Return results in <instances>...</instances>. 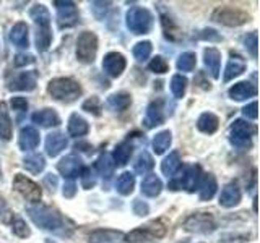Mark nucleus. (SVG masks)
Returning a JSON list of instances; mask_svg holds the SVG:
<instances>
[{"label":"nucleus","mask_w":260,"mask_h":243,"mask_svg":"<svg viewBox=\"0 0 260 243\" xmlns=\"http://www.w3.org/2000/svg\"><path fill=\"white\" fill-rule=\"evenodd\" d=\"M26 213L29 219L35 222L39 229H44L49 232H54L62 237H70L75 225L67 217H63L55 208L46 206V205H32L26 208Z\"/></svg>","instance_id":"nucleus-1"},{"label":"nucleus","mask_w":260,"mask_h":243,"mask_svg":"<svg viewBox=\"0 0 260 243\" xmlns=\"http://www.w3.org/2000/svg\"><path fill=\"white\" fill-rule=\"evenodd\" d=\"M29 16L36 26V49L39 52H46L52 44L51 13L43 4H36L29 10Z\"/></svg>","instance_id":"nucleus-2"},{"label":"nucleus","mask_w":260,"mask_h":243,"mask_svg":"<svg viewBox=\"0 0 260 243\" xmlns=\"http://www.w3.org/2000/svg\"><path fill=\"white\" fill-rule=\"evenodd\" d=\"M47 93L52 99L63 102V104H70L75 102L78 97L83 93L78 81L73 78H54L49 81L47 85Z\"/></svg>","instance_id":"nucleus-3"},{"label":"nucleus","mask_w":260,"mask_h":243,"mask_svg":"<svg viewBox=\"0 0 260 243\" xmlns=\"http://www.w3.org/2000/svg\"><path fill=\"white\" fill-rule=\"evenodd\" d=\"M125 24L134 34H148L153 28V15L143 7H132L125 13Z\"/></svg>","instance_id":"nucleus-4"},{"label":"nucleus","mask_w":260,"mask_h":243,"mask_svg":"<svg viewBox=\"0 0 260 243\" xmlns=\"http://www.w3.org/2000/svg\"><path fill=\"white\" fill-rule=\"evenodd\" d=\"M255 127L249 124V122L238 118L233 122L230 127V143L234 148L239 149H249L252 146V136L255 135Z\"/></svg>","instance_id":"nucleus-5"},{"label":"nucleus","mask_w":260,"mask_h":243,"mask_svg":"<svg viewBox=\"0 0 260 243\" xmlns=\"http://www.w3.org/2000/svg\"><path fill=\"white\" fill-rule=\"evenodd\" d=\"M211 20L218 24H223V26L236 28V26H241L244 23H247L250 20V15L247 12L241 10V8L223 5V7L215 8V12L211 13Z\"/></svg>","instance_id":"nucleus-6"},{"label":"nucleus","mask_w":260,"mask_h":243,"mask_svg":"<svg viewBox=\"0 0 260 243\" xmlns=\"http://www.w3.org/2000/svg\"><path fill=\"white\" fill-rule=\"evenodd\" d=\"M166 235V227L161 221H151L146 225L138 227V229L124 235V241L127 243H145L153 238H162Z\"/></svg>","instance_id":"nucleus-7"},{"label":"nucleus","mask_w":260,"mask_h":243,"mask_svg":"<svg viewBox=\"0 0 260 243\" xmlns=\"http://www.w3.org/2000/svg\"><path fill=\"white\" fill-rule=\"evenodd\" d=\"M98 54V36L93 31H83L77 39V59L81 63H93Z\"/></svg>","instance_id":"nucleus-8"},{"label":"nucleus","mask_w":260,"mask_h":243,"mask_svg":"<svg viewBox=\"0 0 260 243\" xmlns=\"http://www.w3.org/2000/svg\"><path fill=\"white\" fill-rule=\"evenodd\" d=\"M182 227H184V230L190 233L207 235L216 229V221L213 214H210V213H193L185 219Z\"/></svg>","instance_id":"nucleus-9"},{"label":"nucleus","mask_w":260,"mask_h":243,"mask_svg":"<svg viewBox=\"0 0 260 243\" xmlns=\"http://www.w3.org/2000/svg\"><path fill=\"white\" fill-rule=\"evenodd\" d=\"M13 190L21 194V196L32 202V205H38V202L41 201V196H43V191H41V186L32 182L31 178H28L26 175L23 174H16L15 178H13Z\"/></svg>","instance_id":"nucleus-10"},{"label":"nucleus","mask_w":260,"mask_h":243,"mask_svg":"<svg viewBox=\"0 0 260 243\" xmlns=\"http://www.w3.org/2000/svg\"><path fill=\"white\" fill-rule=\"evenodd\" d=\"M54 5L57 10V23H59L60 29L72 28L78 23L80 12L75 2H70V0H55Z\"/></svg>","instance_id":"nucleus-11"},{"label":"nucleus","mask_w":260,"mask_h":243,"mask_svg":"<svg viewBox=\"0 0 260 243\" xmlns=\"http://www.w3.org/2000/svg\"><path fill=\"white\" fill-rule=\"evenodd\" d=\"M202 167L193 164V166H189L185 169V172L182 175V178H179V180H173L169 183V190H185L189 193H193L195 190H199L200 186V182H202Z\"/></svg>","instance_id":"nucleus-12"},{"label":"nucleus","mask_w":260,"mask_h":243,"mask_svg":"<svg viewBox=\"0 0 260 243\" xmlns=\"http://www.w3.org/2000/svg\"><path fill=\"white\" fill-rule=\"evenodd\" d=\"M83 160H81L75 154H70V156H65L59 160L57 164V170L60 172V175L65 180H75L83 172Z\"/></svg>","instance_id":"nucleus-13"},{"label":"nucleus","mask_w":260,"mask_h":243,"mask_svg":"<svg viewBox=\"0 0 260 243\" xmlns=\"http://www.w3.org/2000/svg\"><path fill=\"white\" fill-rule=\"evenodd\" d=\"M127 67V60L124 54L120 52H109L103 59V70L111 78H119Z\"/></svg>","instance_id":"nucleus-14"},{"label":"nucleus","mask_w":260,"mask_h":243,"mask_svg":"<svg viewBox=\"0 0 260 243\" xmlns=\"http://www.w3.org/2000/svg\"><path fill=\"white\" fill-rule=\"evenodd\" d=\"M158 7H159L161 26H162V31H165L166 39L173 40V43H179V40H182V31H181V28L177 26L176 20L171 16L169 10H165L162 5H158Z\"/></svg>","instance_id":"nucleus-15"},{"label":"nucleus","mask_w":260,"mask_h":243,"mask_svg":"<svg viewBox=\"0 0 260 243\" xmlns=\"http://www.w3.org/2000/svg\"><path fill=\"white\" fill-rule=\"evenodd\" d=\"M36 71H21L13 76L10 85H8V89L10 91H32L36 88Z\"/></svg>","instance_id":"nucleus-16"},{"label":"nucleus","mask_w":260,"mask_h":243,"mask_svg":"<svg viewBox=\"0 0 260 243\" xmlns=\"http://www.w3.org/2000/svg\"><path fill=\"white\" fill-rule=\"evenodd\" d=\"M241 198H242V193H241L239 185L236 182H231V183H228V185L223 186L218 202H219V206L230 209V208L238 206L241 202Z\"/></svg>","instance_id":"nucleus-17"},{"label":"nucleus","mask_w":260,"mask_h":243,"mask_svg":"<svg viewBox=\"0 0 260 243\" xmlns=\"http://www.w3.org/2000/svg\"><path fill=\"white\" fill-rule=\"evenodd\" d=\"M203 63H205L211 78L218 79L219 71H221V52L216 47H207L203 51Z\"/></svg>","instance_id":"nucleus-18"},{"label":"nucleus","mask_w":260,"mask_h":243,"mask_svg":"<svg viewBox=\"0 0 260 243\" xmlns=\"http://www.w3.org/2000/svg\"><path fill=\"white\" fill-rule=\"evenodd\" d=\"M32 124H36L39 127H44V128H51V127H59L60 125V117L54 109H41L38 112H35L31 115Z\"/></svg>","instance_id":"nucleus-19"},{"label":"nucleus","mask_w":260,"mask_h":243,"mask_svg":"<svg viewBox=\"0 0 260 243\" xmlns=\"http://www.w3.org/2000/svg\"><path fill=\"white\" fill-rule=\"evenodd\" d=\"M228 96L231 97L233 101H246L249 97L257 96V88L255 85H250L249 81H239V83L233 85L230 89H228Z\"/></svg>","instance_id":"nucleus-20"},{"label":"nucleus","mask_w":260,"mask_h":243,"mask_svg":"<svg viewBox=\"0 0 260 243\" xmlns=\"http://www.w3.org/2000/svg\"><path fill=\"white\" fill-rule=\"evenodd\" d=\"M88 240L89 243H122L124 241V233L112 229H96L89 233Z\"/></svg>","instance_id":"nucleus-21"},{"label":"nucleus","mask_w":260,"mask_h":243,"mask_svg":"<svg viewBox=\"0 0 260 243\" xmlns=\"http://www.w3.org/2000/svg\"><path fill=\"white\" fill-rule=\"evenodd\" d=\"M69 146V140L67 136L60 132H54V133H49L46 138V152L49 154L51 157H57L59 154Z\"/></svg>","instance_id":"nucleus-22"},{"label":"nucleus","mask_w":260,"mask_h":243,"mask_svg":"<svg viewBox=\"0 0 260 243\" xmlns=\"http://www.w3.org/2000/svg\"><path fill=\"white\" fill-rule=\"evenodd\" d=\"M165 122V109H162V101H153L148 109H146V115L143 120V125L146 128H154Z\"/></svg>","instance_id":"nucleus-23"},{"label":"nucleus","mask_w":260,"mask_h":243,"mask_svg":"<svg viewBox=\"0 0 260 243\" xmlns=\"http://www.w3.org/2000/svg\"><path fill=\"white\" fill-rule=\"evenodd\" d=\"M10 40L15 47L26 49L29 46V29L28 24L24 21H18L13 24V28L10 29Z\"/></svg>","instance_id":"nucleus-24"},{"label":"nucleus","mask_w":260,"mask_h":243,"mask_svg":"<svg viewBox=\"0 0 260 243\" xmlns=\"http://www.w3.org/2000/svg\"><path fill=\"white\" fill-rule=\"evenodd\" d=\"M18 144L21 151L36 149L39 146V132L35 127H23L18 136Z\"/></svg>","instance_id":"nucleus-25"},{"label":"nucleus","mask_w":260,"mask_h":243,"mask_svg":"<svg viewBox=\"0 0 260 243\" xmlns=\"http://www.w3.org/2000/svg\"><path fill=\"white\" fill-rule=\"evenodd\" d=\"M246 60L242 59V57L239 55V54H234V52H231V59H230V62H228V65H226V70H224V76H223V79L226 81H231V79H234V78H238L239 75H242L244 71H246Z\"/></svg>","instance_id":"nucleus-26"},{"label":"nucleus","mask_w":260,"mask_h":243,"mask_svg":"<svg viewBox=\"0 0 260 243\" xmlns=\"http://www.w3.org/2000/svg\"><path fill=\"white\" fill-rule=\"evenodd\" d=\"M130 104H132V96L125 91L114 93L108 97V101H106V105H108L112 112H124L130 107Z\"/></svg>","instance_id":"nucleus-27"},{"label":"nucleus","mask_w":260,"mask_h":243,"mask_svg":"<svg viewBox=\"0 0 260 243\" xmlns=\"http://www.w3.org/2000/svg\"><path fill=\"white\" fill-rule=\"evenodd\" d=\"M216 190L218 182L213 174H207L205 177H202V182L199 186V196L202 201H210L216 194Z\"/></svg>","instance_id":"nucleus-28"},{"label":"nucleus","mask_w":260,"mask_h":243,"mask_svg":"<svg viewBox=\"0 0 260 243\" xmlns=\"http://www.w3.org/2000/svg\"><path fill=\"white\" fill-rule=\"evenodd\" d=\"M67 130H69V135L73 136V138H81L88 135L89 132V125L88 122L78 115V113H72L70 118H69V125H67Z\"/></svg>","instance_id":"nucleus-29"},{"label":"nucleus","mask_w":260,"mask_h":243,"mask_svg":"<svg viewBox=\"0 0 260 243\" xmlns=\"http://www.w3.org/2000/svg\"><path fill=\"white\" fill-rule=\"evenodd\" d=\"M162 191V182L158 175H146L142 180V193L148 198H156Z\"/></svg>","instance_id":"nucleus-30"},{"label":"nucleus","mask_w":260,"mask_h":243,"mask_svg":"<svg viewBox=\"0 0 260 243\" xmlns=\"http://www.w3.org/2000/svg\"><path fill=\"white\" fill-rule=\"evenodd\" d=\"M181 166H182L181 154H179L177 151H173V152H169L165 159H162V162H161V172H162V175H166L168 178L174 177L177 174V170L181 169Z\"/></svg>","instance_id":"nucleus-31"},{"label":"nucleus","mask_w":260,"mask_h":243,"mask_svg":"<svg viewBox=\"0 0 260 243\" xmlns=\"http://www.w3.org/2000/svg\"><path fill=\"white\" fill-rule=\"evenodd\" d=\"M134 154V144L128 141H122L120 144L116 146V149L112 151V160L116 166H125L127 162L130 160Z\"/></svg>","instance_id":"nucleus-32"},{"label":"nucleus","mask_w":260,"mask_h":243,"mask_svg":"<svg viewBox=\"0 0 260 243\" xmlns=\"http://www.w3.org/2000/svg\"><path fill=\"white\" fill-rule=\"evenodd\" d=\"M13 136V125L10 113H8V107L5 102H0V138L4 141L12 140Z\"/></svg>","instance_id":"nucleus-33"},{"label":"nucleus","mask_w":260,"mask_h":243,"mask_svg":"<svg viewBox=\"0 0 260 243\" xmlns=\"http://www.w3.org/2000/svg\"><path fill=\"white\" fill-rule=\"evenodd\" d=\"M219 127V118L211 112H203L197 120V128L205 135H213Z\"/></svg>","instance_id":"nucleus-34"},{"label":"nucleus","mask_w":260,"mask_h":243,"mask_svg":"<svg viewBox=\"0 0 260 243\" xmlns=\"http://www.w3.org/2000/svg\"><path fill=\"white\" fill-rule=\"evenodd\" d=\"M171 143H173V133H171L169 130H162V132L156 133V136H154L151 141L154 154H158V156L159 154H165L169 149Z\"/></svg>","instance_id":"nucleus-35"},{"label":"nucleus","mask_w":260,"mask_h":243,"mask_svg":"<svg viewBox=\"0 0 260 243\" xmlns=\"http://www.w3.org/2000/svg\"><path fill=\"white\" fill-rule=\"evenodd\" d=\"M23 167L31 174H41L46 169V159L43 154L32 152L23 159Z\"/></svg>","instance_id":"nucleus-36"},{"label":"nucleus","mask_w":260,"mask_h":243,"mask_svg":"<svg viewBox=\"0 0 260 243\" xmlns=\"http://www.w3.org/2000/svg\"><path fill=\"white\" fill-rule=\"evenodd\" d=\"M94 169H96V172L100 174L103 178L109 180V178L112 177V174H114L116 164H114V160H112V157L109 156V154H101V156L98 157V160H96Z\"/></svg>","instance_id":"nucleus-37"},{"label":"nucleus","mask_w":260,"mask_h":243,"mask_svg":"<svg viewBox=\"0 0 260 243\" xmlns=\"http://www.w3.org/2000/svg\"><path fill=\"white\" fill-rule=\"evenodd\" d=\"M134 188H135V175L130 172H122L116 182L117 193L122 194V196H128V194H132Z\"/></svg>","instance_id":"nucleus-38"},{"label":"nucleus","mask_w":260,"mask_h":243,"mask_svg":"<svg viewBox=\"0 0 260 243\" xmlns=\"http://www.w3.org/2000/svg\"><path fill=\"white\" fill-rule=\"evenodd\" d=\"M153 167H154V160H153L151 154L148 151H142L134 162V170L140 175L148 174Z\"/></svg>","instance_id":"nucleus-39"},{"label":"nucleus","mask_w":260,"mask_h":243,"mask_svg":"<svg viewBox=\"0 0 260 243\" xmlns=\"http://www.w3.org/2000/svg\"><path fill=\"white\" fill-rule=\"evenodd\" d=\"M187 85H189V81L184 75H174L171 78V93L176 97V99H182L185 91H187Z\"/></svg>","instance_id":"nucleus-40"},{"label":"nucleus","mask_w":260,"mask_h":243,"mask_svg":"<svg viewBox=\"0 0 260 243\" xmlns=\"http://www.w3.org/2000/svg\"><path fill=\"white\" fill-rule=\"evenodd\" d=\"M176 65L179 71H192L197 65V55H195V52H182L179 55Z\"/></svg>","instance_id":"nucleus-41"},{"label":"nucleus","mask_w":260,"mask_h":243,"mask_svg":"<svg viewBox=\"0 0 260 243\" xmlns=\"http://www.w3.org/2000/svg\"><path fill=\"white\" fill-rule=\"evenodd\" d=\"M151 51H153V46H151L150 40H142V43H137L134 46L132 54H134L137 62H145V60L150 59Z\"/></svg>","instance_id":"nucleus-42"},{"label":"nucleus","mask_w":260,"mask_h":243,"mask_svg":"<svg viewBox=\"0 0 260 243\" xmlns=\"http://www.w3.org/2000/svg\"><path fill=\"white\" fill-rule=\"evenodd\" d=\"M148 68H150V71L156 73V75H165V73L169 71V63L165 57L156 55V57H153L151 62L148 63Z\"/></svg>","instance_id":"nucleus-43"},{"label":"nucleus","mask_w":260,"mask_h":243,"mask_svg":"<svg viewBox=\"0 0 260 243\" xmlns=\"http://www.w3.org/2000/svg\"><path fill=\"white\" fill-rule=\"evenodd\" d=\"M81 109H83L85 112H88V113H93V115L100 117L101 110H103V104H101L100 97H98V96H91V97H88V99L83 102Z\"/></svg>","instance_id":"nucleus-44"},{"label":"nucleus","mask_w":260,"mask_h":243,"mask_svg":"<svg viewBox=\"0 0 260 243\" xmlns=\"http://www.w3.org/2000/svg\"><path fill=\"white\" fill-rule=\"evenodd\" d=\"M12 232L16 235V237H20V238H26L31 235V230H29V227L28 224L23 221V219L20 217H16L13 219V222H12Z\"/></svg>","instance_id":"nucleus-45"},{"label":"nucleus","mask_w":260,"mask_h":243,"mask_svg":"<svg viewBox=\"0 0 260 243\" xmlns=\"http://www.w3.org/2000/svg\"><path fill=\"white\" fill-rule=\"evenodd\" d=\"M257 31H252L244 39V46H246L247 52L252 55V59H257Z\"/></svg>","instance_id":"nucleus-46"},{"label":"nucleus","mask_w":260,"mask_h":243,"mask_svg":"<svg viewBox=\"0 0 260 243\" xmlns=\"http://www.w3.org/2000/svg\"><path fill=\"white\" fill-rule=\"evenodd\" d=\"M80 178H81V185H83V188H86V190L93 188V186L96 185V177L93 175L91 169H88V167L83 169V172H81Z\"/></svg>","instance_id":"nucleus-47"},{"label":"nucleus","mask_w":260,"mask_h":243,"mask_svg":"<svg viewBox=\"0 0 260 243\" xmlns=\"http://www.w3.org/2000/svg\"><path fill=\"white\" fill-rule=\"evenodd\" d=\"M112 4L111 2H91V10H93V15L96 16L98 20H103L106 12L109 10V7Z\"/></svg>","instance_id":"nucleus-48"},{"label":"nucleus","mask_w":260,"mask_h":243,"mask_svg":"<svg viewBox=\"0 0 260 243\" xmlns=\"http://www.w3.org/2000/svg\"><path fill=\"white\" fill-rule=\"evenodd\" d=\"M10 105H12L13 110L20 112V113H24V112L28 110V101H26V97H23V96H15V97H12Z\"/></svg>","instance_id":"nucleus-49"},{"label":"nucleus","mask_w":260,"mask_h":243,"mask_svg":"<svg viewBox=\"0 0 260 243\" xmlns=\"http://www.w3.org/2000/svg\"><path fill=\"white\" fill-rule=\"evenodd\" d=\"M32 62H35V57L31 54H16L13 59L15 67H26V65H31Z\"/></svg>","instance_id":"nucleus-50"},{"label":"nucleus","mask_w":260,"mask_h":243,"mask_svg":"<svg viewBox=\"0 0 260 243\" xmlns=\"http://www.w3.org/2000/svg\"><path fill=\"white\" fill-rule=\"evenodd\" d=\"M257 109H258V104H257V101H252L250 104H247L246 107L242 109L244 117H246V118H250V120H257V117H258V112H257Z\"/></svg>","instance_id":"nucleus-51"},{"label":"nucleus","mask_w":260,"mask_h":243,"mask_svg":"<svg viewBox=\"0 0 260 243\" xmlns=\"http://www.w3.org/2000/svg\"><path fill=\"white\" fill-rule=\"evenodd\" d=\"M134 213L137 216L143 217V216H146V214L150 213V206L146 205V202H143L142 199H135L134 201Z\"/></svg>","instance_id":"nucleus-52"},{"label":"nucleus","mask_w":260,"mask_h":243,"mask_svg":"<svg viewBox=\"0 0 260 243\" xmlns=\"http://www.w3.org/2000/svg\"><path fill=\"white\" fill-rule=\"evenodd\" d=\"M62 193H63L65 198H73V196H75V193H77V185H75V182H73V180H67V182H65Z\"/></svg>","instance_id":"nucleus-53"},{"label":"nucleus","mask_w":260,"mask_h":243,"mask_svg":"<svg viewBox=\"0 0 260 243\" xmlns=\"http://www.w3.org/2000/svg\"><path fill=\"white\" fill-rule=\"evenodd\" d=\"M200 37H202V39H205V40H221V39H223L215 29H210V28H208V29H203V31H202V34H200Z\"/></svg>","instance_id":"nucleus-54"},{"label":"nucleus","mask_w":260,"mask_h":243,"mask_svg":"<svg viewBox=\"0 0 260 243\" xmlns=\"http://www.w3.org/2000/svg\"><path fill=\"white\" fill-rule=\"evenodd\" d=\"M44 185H46L51 191H54V190H55V186H57V177L52 175V174H47V175L44 177Z\"/></svg>","instance_id":"nucleus-55"}]
</instances>
